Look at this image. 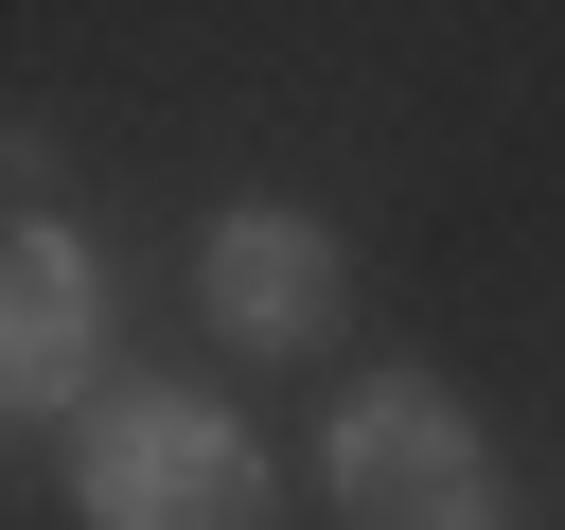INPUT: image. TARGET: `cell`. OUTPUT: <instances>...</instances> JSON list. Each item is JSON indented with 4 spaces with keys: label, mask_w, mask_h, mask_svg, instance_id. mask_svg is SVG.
Masks as SVG:
<instances>
[{
    "label": "cell",
    "mask_w": 565,
    "mask_h": 530,
    "mask_svg": "<svg viewBox=\"0 0 565 530\" xmlns=\"http://www.w3.org/2000/svg\"><path fill=\"white\" fill-rule=\"evenodd\" d=\"M71 512L88 530H282V459L212 406V389H106L71 424Z\"/></svg>",
    "instance_id": "6da1fadb"
},
{
    "label": "cell",
    "mask_w": 565,
    "mask_h": 530,
    "mask_svg": "<svg viewBox=\"0 0 565 530\" xmlns=\"http://www.w3.org/2000/svg\"><path fill=\"white\" fill-rule=\"evenodd\" d=\"M318 477H335V512H353V530H512L494 442H477V406H459L441 371H371V389H335Z\"/></svg>",
    "instance_id": "7a4b0ae2"
},
{
    "label": "cell",
    "mask_w": 565,
    "mask_h": 530,
    "mask_svg": "<svg viewBox=\"0 0 565 530\" xmlns=\"http://www.w3.org/2000/svg\"><path fill=\"white\" fill-rule=\"evenodd\" d=\"M106 406V265L53 212H0V424H88Z\"/></svg>",
    "instance_id": "3957f363"
},
{
    "label": "cell",
    "mask_w": 565,
    "mask_h": 530,
    "mask_svg": "<svg viewBox=\"0 0 565 530\" xmlns=\"http://www.w3.org/2000/svg\"><path fill=\"white\" fill-rule=\"evenodd\" d=\"M194 300H212V336H230V353H318V336H335V300H353V247H335L318 212H212Z\"/></svg>",
    "instance_id": "277c9868"
}]
</instances>
